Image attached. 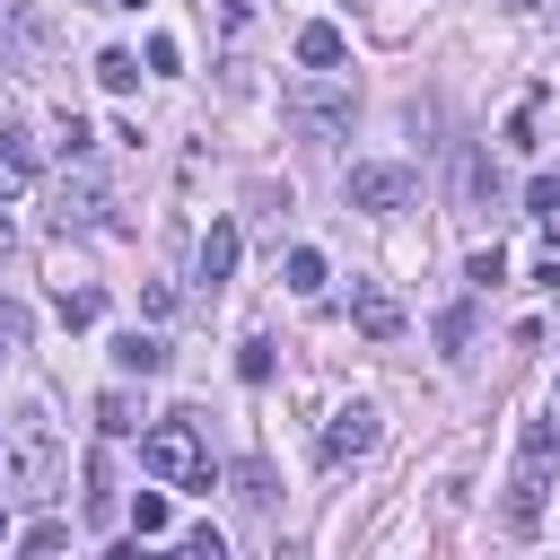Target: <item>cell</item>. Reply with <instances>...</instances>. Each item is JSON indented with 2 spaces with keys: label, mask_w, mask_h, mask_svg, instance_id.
I'll list each match as a JSON object with an SVG mask.
<instances>
[{
  "label": "cell",
  "mask_w": 560,
  "mask_h": 560,
  "mask_svg": "<svg viewBox=\"0 0 560 560\" xmlns=\"http://www.w3.org/2000/svg\"><path fill=\"white\" fill-rule=\"evenodd\" d=\"M0 61H9V70H26V44H18V18H9V9H0Z\"/></svg>",
  "instance_id": "29"
},
{
  "label": "cell",
  "mask_w": 560,
  "mask_h": 560,
  "mask_svg": "<svg viewBox=\"0 0 560 560\" xmlns=\"http://www.w3.org/2000/svg\"><path fill=\"white\" fill-rule=\"evenodd\" d=\"M0 359H9V341H0Z\"/></svg>",
  "instance_id": "33"
},
{
  "label": "cell",
  "mask_w": 560,
  "mask_h": 560,
  "mask_svg": "<svg viewBox=\"0 0 560 560\" xmlns=\"http://www.w3.org/2000/svg\"><path fill=\"white\" fill-rule=\"evenodd\" d=\"M88 525H114V464L88 455Z\"/></svg>",
  "instance_id": "16"
},
{
  "label": "cell",
  "mask_w": 560,
  "mask_h": 560,
  "mask_svg": "<svg viewBox=\"0 0 560 560\" xmlns=\"http://www.w3.org/2000/svg\"><path fill=\"white\" fill-rule=\"evenodd\" d=\"M18 542H26V551H61V542H70V525H26Z\"/></svg>",
  "instance_id": "28"
},
{
  "label": "cell",
  "mask_w": 560,
  "mask_h": 560,
  "mask_svg": "<svg viewBox=\"0 0 560 560\" xmlns=\"http://www.w3.org/2000/svg\"><path fill=\"white\" fill-rule=\"evenodd\" d=\"M96 79H105V88H114V96H122V88H131V79H140V61H131V52H122V44H105V52H96Z\"/></svg>",
  "instance_id": "19"
},
{
  "label": "cell",
  "mask_w": 560,
  "mask_h": 560,
  "mask_svg": "<svg viewBox=\"0 0 560 560\" xmlns=\"http://www.w3.org/2000/svg\"><path fill=\"white\" fill-rule=\"evenodd\" d=\"M236 376H245V385H262V376H271V341H262V332L236 350Z\"/></svg>",
  "instance_id": "25"
},
{
  "label": "cell",
  "mask_w": 560,
  "mask_h": 560,
  "mask_svg": "<svg viewBox=\"0 0 560 560\" xmlns=\"http://www.w3.org/2000/svg\"><path fill=\"white\" fill-rule=\"evenodd\" d=\"M0 542H9V508H0Z\"/></svg>",
  "instance_id": "32"
},
{
  "label": "cell",
  "mask_w": 560,
  "mask_h": 560,
  "mask_svg": "<svg viewBox=\"0 0 560 560\" xmlns=\"http://www.w3.org/2000/svg\"><path fill=\"white\" fill-rule=\"evenodd\" d=\"M534 122H542V96H525V105L508 114V149H534Z\"/></svg>",
  "instance_id": "23"
},
{
  "label": "cell",
  "mask_w": 560,
  "mask_h": 560,
  "mask_svg": "<svg viewBox=\"0 0 560 560\" xmlns=\"http://www.w3.org/2000/svg\"><path fill=\"white\" fill-rule=\"evenodd\" d=\"M368 446H376V402H341L332 429H324V464H350V455H368Z\"/></svg>",
  "instance_id": "7"
},
{
  "label": "cell",
  "mask_w": 560,
  "mask_h": 560,
  "mask_svg": "<svg viewBox=\"0 0 560 560\" xmlns=\"http://www.w3.org/2000/svg\"><path fill=\"white\" fill-rule=\"evenodd\" d=\"M61 158H96V131H88V122H79V114H70V122H61Z\"/></svg>",
  "instance_id": "26"
},
{
  "label": "cell",
  "mask_w": 560,
  "mask_h": 560,
  "mask_svg": "<svg viewBox=\"0 0 560 560\" xmlns=\"http://www.w3.org/2000/svg\"><path fill=\"white\" fill-rule=\"evenodd\" d=\"M472 332H481V315H472V298H455L438 315V359H472Z\"/></svg>",
  "instance_id": "13"
},
{
  "label": "cell",
  "mask_w": 560,
  "mask_h": 560,
  "mask_svg": "<svg viewBox=\"0 0 560 560\" xmlns=\"http://www.w3.org/2000/svg\"><path fill=\"white\" fill-rule=\"evenodd\" d=\"M551 464H560V429H551V420H525V429H516V481H508V508H499L508 534H534V525H542Z\"/></svg>",
  "instance_id": "1"
},
{
  "label": "cell",
  "mask_w": 560,
  "mask_h": 560,
  "mask_svg": "<svg viewBox=\"0 0 560 560\" xmlns=\"http://www.w3.org/2000/svg\"><path fill=\"white\" fill-rule=\"evenodd\" d=\"M350 324H359L368 341H394V332H402V306H394V289H385V280H359V289H350Z\"/></svg>",
  "instance_id": "8"
},
{
  "label": "cell",
  "mask_w": 560,
  "mask_h": 560,
  "mask_svg": "<svg viewBox=\"0 0 560 560\" xmlns=\"http://www.w3.org/2000/svg\"><path fill=\"white\" fill-rule=\"evenodd\" d=\"M52 472H61V438H52V420H44V411H18V446H0V481H9L18 499H44Z\"/></svg>",
  "instance_id": "3"
},
{
  "label": "cell",
  "mask_w": 560,
  "mask_h": 560,
  "mask_svg": "<svg viewBox=\"0 0 560 560\" xmlns=\"http://www.w3.org/2000/svg\"><path fill=\"white\" fill-rule=\"evenodd\" d=\"M131 525H140V534H166V525H175V508H166V490H140V508H131Z\"/></svg>",
  "instance_id": "22"
},
{
  "label": "cell",
  "mask_w": 560,
  "mask_h": 560,
  "mask_svg": "<svg viewBox=\"0 0 560 560\" xmlns=\"http://www.w3.org/2000/svg\"><path fill=\"white\" fill-rule=\"evenodd\" d=\"M525 210H534V219H560V175H534V184H525Z\"/></svg>",
  "instance_id": "24"
},
{
  "label": "cell",
  "mask_w": 560,
  "mask_h": 560,
  "mask_svg": "<svg viewBox=\"0 0 560 560\" xmlns=\"http://www.w3.org/2000/svg\"><path fill=\"white\" fill-rule=\"evenodd\" d=\"M455 201H464V210L499 201V175H490V158H481V149H464V166H455Z\"/></svg>",
  "instance_id": "14"
},
{
  "label": "cell",
  "mask_w": 560,
  "mask_h": 560,
  "mask_svg": "<svg viewBox=\"0 0 560 560\" xmlns=\"http://www.w3.org/2000/svg\"><path fill=\"white\" fill-rule=\"evenodd\" d=\"M341 201L385 219V210H411V201H420V175H411V166H394V158H359V166L341 175Z\"/></svg>",
  "instance_id": "5"
},
{
  "label": "cell",
  "mask_w": 560,
  "mask_h": 560,
  "mask_svg": "<svg viewBox=\"0 0 560 560\" xmlns=\"http://www.w3.org/2000/svg\"><path fill=\"white\" fill-rule=\"evenodd\" d=\"M464 280H472V289H499V280H508V254H499V245H481V254L464 262Z\"/></svg>",
  "instance_id": "21"
},
{
  "label": "cell",
  "mask_w": 560,
  "mask_h": 560,
  "mask_svg": "<svg viewBox=\"0 0 560 560\" xmlns=\"http://www.w3.org/2000/svg\"><path fill=\"white\" fill-rule=\"evenodd\" d=\"M9 254H18V228H9V210H0V262H9Z\"/></svg>",
  "instance_id": "30"
},
{
  "label": "cell",
  "mask_w": 560,
  "mask_h": 560,
  "mask_svg": "<svg viewBox=\"0 0 560 560\" xmlns=\"http://www.w3.org/2000/svg\"><path fill=\"white\" fill-rule=\"evenodd\" d=\"M140 464H149L158 481H184V490H210V455H201V429H192V420H158V429L140 438Z\"/></svg>",
  "instance_id": "4"
},
{
  "label": "cell",
  "mask_w": 560,
  "mask_h": 560,
  "mask_svg": "<svg viewBox=\"0 0 560 560\" xmlns=\"http://www.w3.org/2000/svg\"><path fill=\"white\" fill-rule=\"evenodd\" d=\"M96 429H105V438H140V394H122V385L96 394Z\"/></svg>",
  "instance_id": "15"
},
{
  "label": "cell",
  "mask_w": 560,
  "mask_h": 560,
  "mask_svg": "<svg viewBox=\"0 0 560 560\" xmlns=\"http://www.w3.org/2000/svg\"><path fill=\"white\" fill-rule=\"evenodd\" d=\"M52 228H61V236L105 228V184H96V158H61V175H52Z\"/></svg>",
  "instance_id": "6"
},
{
  "label": "cell",
  "mask_w": 560,
  "mask_h": 560,
  "mask_svg": "<svg viewBox=\"0 0 560 560\" xmlns=\"http://www.w3.org/2000/svg\"><path fill=\"white\" fill-rule=\"evenodd\" d=\"M280 114H289L306 140H332V131H350V114H359V79H350V70H306V79L280 88Z\"/></svg>",
  "instance_id": "2"
},
{
  "label": "cell",
  "mask_w": 560,
  "mask_h": 560,
  "mask_svg": "<svg viewBox=\"0 0 560 560\" xmlns=\"http://www.w3.org/2000/svg\"><path fill=\"white\" fill-rule=\"evenodd\" d=\"M228 490H236L245 508H271V464H262V455H245V464L228 472Z\"/></svg>",
  "instance_id": "17"
},
{
  "label": "cell",
  "mask_w": 560,
  "mask_h": 560,
  "mask_svg": "<svg viewBox=\"0 0 560 560\" xmlns=\"http://www.w3.org/2000/svg\"><path fill=\"white\" fill-rule=\"evenodd\" d=\"M341 52H350V35H341V26H324V18H315V26H298V61H306V70H341Z\"/></svg>",
  "instance_id": "12"
},
{
  "label": "cell",
  "mask_w": 560,
  "mask_h": 560,
  "mask_svg": "<svg viewBox=\"0 0 560 560\" xmlns=\"http://www.w3.org/2000/svg\"><path fill=\"white\" fill-rule=\"evenodd\" d=\"M0 341H9V350H26V306H18V298H0Z\"/></svg>",
  "instance_id": "27"
},
{
  "label": "cell",
  "mask_w": 560,
  "mask_h": 560,
  "mask_svg": "<svg viewBox=\"0 0 560 560\" xmlns=\"http://www.w3.org/2000/svg\"><path fill=\"white\" fill-rule=\"evenodd\" d=\"M114 9H149V0H114Z\"/></svg>",
  "instance_id": "31"
},
{
  "label": "cell",
  "mask_w": 560,
  "mask_h": 560,
  "mask_svg": "<svg viewBox=\"0 0 560 560\" xmlns=\"http://www.w3.org/2000/svg\"><path fill=\"white\" fill-rule=\"evenodd\" d=\"M96 315H105V298H96V289H70V280H61V324L79 332V324H96Z\"/></svg>",
  "instance_id": "20"
},
{
  "label": "cell",
  "mask_w": 560,
  "mask_h": 560,
  "mask_svg": "<svg viewBox=\"0 0 560 560\" xmlns=\"http://www.w3.org/2000/svg\"><path fill=\"white\" fill-rule=\"evenodd\" d=\"M280 280H289V289H298V298H315V289H324V254H315V245H298V254H289V271H280Z\"/></svg>",
  "instance_id": "18"
},
{
  "label": "cell",
  "mask_w": 560,
  "mask_h": 560,
  "mask_svg": "<svg viewBox=\"0 0 560 560\" xmlns=\"http://www.w3.org/2000/svg\"><path fill=\"white\" fill-rule=\"evenodd\" d=\"M236 254H245V236H236V228H228V219H210V228H201V280H210V289H219V280H228V271H236Z\"/></svg>",
  "instance_id": "11"
},
{
  "label": "cell",
  "mask_w": 560,
  "mask_h": 560,
  "mask_svg": "<svg viewBox=\"0 0 560 560\" xmlns=\"http://www.w3.org/2000/svg\"><path fill=\"white\" fill-rule=\"evenodd\" d=\"M114 368H122V376H166V341L131 324V332H114Z\"/></svg>",
  "instance_id": "10"
},
{
  "label": "cell",
  "mask_w": 560,
  "mask_h": 560,
  "mask_svg": "<svg viewBox=\"0 0 560 560\" xmlns=\"http://www.w3.org/2000/svg\"><path fill=\"white\" fill-rule=\"evenodd\" d=\"M26 184H35V140H26L18 122H0V210H9Z\"/></svg>",
  "instance_id": "9"
}]
</instances>
